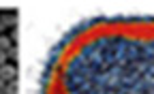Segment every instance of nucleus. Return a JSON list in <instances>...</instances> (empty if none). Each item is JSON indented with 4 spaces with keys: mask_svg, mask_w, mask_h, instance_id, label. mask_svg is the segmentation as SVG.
Here are the masks:
<instances>
[{
    "mask_svg": "<svg viewBox=\"0 0 154 94\" xmlns=\"http://www.w3.org/2000/svg\"><path fill=\"white\" fill-rule=\"evenodd\" d=\"M11 47H13V41L9 39V36H0V51L9 53V51H11Z\"/></svg>",
    "mask_w": 154,
    "mask_h": 94,
    "instance_id": "obj_4",
    "label": "nucleus"
},
{
    "mask_svg": "<svg viewBox=\"0 0 154 94\" xmlns=\"http://www.w3.org/2000/svg\"><path fill=\"white\" fill-rule=\"evenodd\" d=\"M2 94H17V88H15V81H11V83H7L5 86V92Z\"/></svg>",
    "mask_w": 154,
    "mask_h": 94,
    "instance_id": "obj_5",
    "label": "nucleus"
},
{
    "mask_svg": "<svg viewBox=\"0 0 154 94\" xmlns=\"http://www.w3.org/2000/svg\"><path fill=\"white\" fill-rule=\"evenodd\" d=\"M0 79H2L5 83H11V81H15L17 79V68L13 66V64H2L0 66Z\"/></svg>",
    "mask_w": 154,
    "mask_h": 94,
    "instance_id": "obj_2",
    "label": "nucleus"
},
{
    "mask_svg": "<svg viewBox=\"0 0 154 94\" xmlns=\"http://www.w3.org/2000/svg\"><path fill=\"white\" fill-rule=\"evenodd\" d=\"M41 94H154V15H101L49 51Z\"/></svg>",
    "mask_w": 154,
    "mask_h": 94,
    "instance_id": "obj_1",
    "label": "nucleus"
},
{
    "mask_svg": "<svg viewBox=\"0 0 154 94\" xmlns=\"http://www.w3.org/2000/svg\"><path fill=\"white\" fill-rule=\"evenodd\" d=\"M5 86H7V83H5L2 79H0V94H2V92H5Z\"/></svg>",
    "mask_w": 154,
    "mask_h": 94,
    "instance_id": "obj_7",
    "label": "nucleus"
},
{
    "mask_svg": "<svg viewBox=\"0 0 154 94\" xmlns=\"http://www.w3.org/2000/svg\"><path fill=\"white\" fill-rule=\"evenodd\" d=\"M2 30H5V26H2V24H0V34H2Z\"/></svg>",
    "mask_w": 154,
    "mask_h": 94,
    "instance_id": "obj_8",
    "label": "nucleus"
},
{
    "mask_svg": "<svg viewBox=\"0 0 154 94\" xmlns=\"http://www.w3.org/2000/svg\"><path fill=\"white\" fill-rule=\"evenodd\" d=\"M0 24H2L5 28H13L17 24V15L15 13H5V15H0Z\"/></svg>",
    "mask_w": 154,
    "mask_h": 94,
    "instance_id": "obj_3",
    "label": "nucleus"
},
{
    "mask_svg": "<svg viewBox=\"0 0 154 94\" xmlns=\"http://www.w3.org/2000/svg\"><path fill=\"white\" fill-rule=\"evenodd\" d=\"M5 62H7V53H5V51H0V66H2Z\"/></svg>",
    "mask_w": 154,
    "mask_h": 94,
    "instance_id": "obj_6",
    "label": "nucleus"
}]
</instances>
